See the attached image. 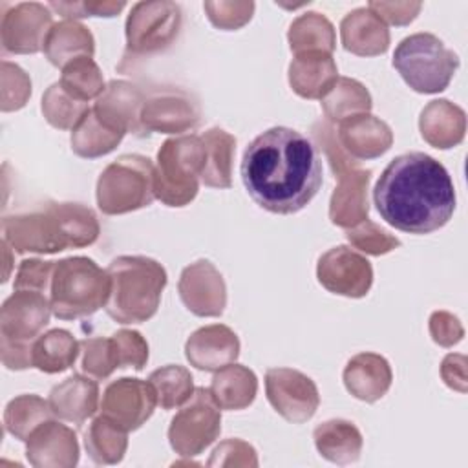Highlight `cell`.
<instances>
[{"label": "cell", "mask_w": 468, "mask_h": 468, "mask_svg": "<svg viewBox=\"0 0 468 468\" xmlns=\"http://www.w3.org/2000/svg\"><path fill=\"white\" fill-rule=\"evenodd\" d=\"M239 172L252 201L272 214L300 212L322 185L316 144L287 126L254 137L243 152Z\"/></svg>", "instance_id": "6da1fadb"}, {"label": "cell", "mask_w": 468, "mask_h": 468, "mask_svg": "<svg viewBox=\"0 0 468 468\" xmlns=\"http://www.w3.org/2000/svg\"><path fill=\"white\" fill-rule=\"evenodd\" d=\"M373 201L380 218L397 230L430 234L453 216L455 188L437 159L408 152L384 168L373 188Z\"/></svg>", "instance_id": "7a4b0ae2"}, {"label": "cell", "mask_w": 468, "mask_h": 468, "mask_svg": "<svg viewBox=\"0 0 468 468\" xmlns=\"http://www.w3.org/2000/svg\"><path fill=\"white\" fill-rule=\"evenodd\" d=\"M99 230L97 216L80 203L49 201L37 210L2 219L4 239L16 252L55 254L69 247H86L97 241Z\"/></svg>", "instance_id": "3957f363"}, {"label": "cell", "mask_w": 468, "mask_h": 468, "mask_svg": "<svg viewBox=\"0 0 468 468\" xmlns=\"http://www.w3.org/2000/svg\"><path fill=\"white\" fill-rule=\"evenodd\" d=\"M110 298L106 313L119 324L150 320L166 287L165 267L146 256H119L108 265Z\"/></svg>", "instance_id": "277c9868"}, {"label": "cell", "mask_w": 468, "mask_h": 468, "mask_svg": "<svg viewBox=\"0 0 468 468\" xmlns=\"http://www.w3.org/2000/svg\"><path fill=\"white\" fill-rule=\"evenodd\" d=\"M110 298V276L91 258L71 256L55 261L49 303L60 320H79L106 307Z\"/></svg>", "instance_id": "5b68a950"}, {"label": "cell", "mask_w": 468, "mask_h": 468, "mask_svg": "<svg viewBox=\"0 0 468 468\" xmlns=\"http://www.w3.org/2000/svg\"><path fill=\"white\" fill-rule=\"evenodd\" d=\"M311 132L325 152L335 179L338 181L329 201V219L333 225L351 229L367 219V185L371 172L360 168L358 161L344 152L329 122H314Z\"/></svg>", "instance_id": "8992f818"}, {"label": "cell", "mask_w": 468, "mask_h": 468, "mask_svg": "<svg viewBox=\"0 0 468 468\" xmlns=\"http://www.w3.org/2000/svg\"><path fill=\"white\" fill-rule=\"evenodd\" d=\"M203 163L205 146L199 135L186 133L166 139L157 152L155 199L166 207L188 205L197 194Z\"/></svg>", "instance_id": "52a82bcc"}, {"label": "cell", "mask_w": 468, "mask_h": 468, "mask_svg": "<svg viewBox=\"0 0 468 468\" xmlns=\"http://www.w3.org/2000/svg\"><path fill=\"white\" fill-rule=\"evenodd\" d=\"M393 68L419 93H439L448 88L459 57L431 33H413L400 40L393 53Z\"/></svg>", "instance_id": "ba28073f"}, {"label": "cell", "mask_w": 468, "mask_h": 468, "mask_svg": "<svg viewBox=\"0 0 468 468\" xmlns=\"http://www.w3.org/2000/svg\"><path fill=\"white\" fill-rule=\"evenodd\" d=\"M154 163L139 154H124L112 161L97 181V205L108 216L126 214L152 205Z\"/></svg>", "instance_id": "9c48e42d"}, {"label": "cell", "mask_w": 468, "mask_h": 468, "mask_svg": "<svg viewBox=\"0 0 468 468\" xmlns=\"http://www.w3.org/2000/svg\"><path fill=\"white\" fill-rule=\"evenodd\" d=\"M181 7L170 0L137 2L126 18V55L148 57L165 51L181 29Z\"/></svg>", "instance_id": "30bf717a"}, {"label": "cell", "mask_w": 468, "mask_h": 468, "mask_svg": "<svg viewBox=\"0 0 468 468\" xmlns=\"http://www.w3.org/2000/svg\"><path fill=\"white\" fill-rule=\"evenodd\" d=\"M221 431V408L210 389L196 388L192 397L181 406L168 428V441L176 453L183 457L199 455Z\"/></svg>", "instance_id": "8fae6325"}, {"label": "cell", "mask_w": 468, "mask_h": 468, "mask_svg": "<svg viewBox=\"0 0 468 468\" xmlns=\"http://www.w3.org/2000/svg\"><path fill=\"white\" fill-rule=\"evenodd\" d=\"M265 393L271 406L292 424L309 420L320 404L318 388L313 378L291 367L267 369Z\"/></svg>", "instance_id": "7c38bea8"}, {"label": "cell", "mask_w": 468, "mask_h": 468, "mask_svg": "<svg viewBox=\"0 0 468 468\" xmlns=\"http://www.w3.org/2000/svg\"><path fill=\"white\" fill-rule=\"evenodd\" d=\"M318 282L333 294L362 298L373 283V267L366 256L347 245L324 252L316 265Z\"/></svg>", "instance_id": "4fadbf2b"}, {"label": "cell", "mask_w": 468, "mask_h": 468, "mask_svg": "<svg viewBox=\"0 0 468 468\" xmlns=\"http://www.w3.org/2000/svg\"><path fill=\"white\" fill-rule=\"evenodd\" d=\"M155 406V389L148 380L122 377L106 386L101 399V415L132 431L152 417Z\"/></svg>", "instance_id": "5bb4252c"}, {"label": "cell", "mask_w": 468, "mask_h": 468, "mask_svg": "<svg viewBox=\"0 0 468 468\" xmlns=\"http://www.w3.org/2000/svg\"><path fill=\"white\" fill-rule=\"evenodd\" d=\"M53 26L48 5L38 2H20L2 13L0 42L4 51L27 55L44 49L46 37Z\"/></svg>", "instance_id": "9a60e30c"}, {"label": "cell", "mask_w": 468, "mask_h": 468, "mask_svg": "<svg viewBox=\"0 0 468 468\" xmlns=\"http://www.w3.org/2000/svg\"><path fill=\"white\" fill-rule=\"evenodd\" d=\"M141 119L148 133H183L199 124L201 110L181 88H157L144 99Z\"/></svg>", "instance_id": "2e32d148"}, {"label": "cell", "mask_w": 468, "mask_h": 468, "mask_svg": "<svg viewBox=\"0 0 468 468\" xmlns=\"http://www.w3.org/2000/svg\"><path fill=\"white\" fill-rule=\"evenodd\" d=\"M51 303L44 292L13 291L0 309V338L33 342L49 324Z\"/></svg>", "instance_id": "e0dca14e"}, {"label": "cell", "mask_w": 468, "mask_h": 468, "mask_svg": "<svg viewBox=\"0 0 468 468\" xmlns=\"http://www.w3.org/2000/svg\"><path fill=\"white\" fill-rule=\"evenodd\" d=\"M177 289L185 307L196 316H219L227 305L223 276L208 260L185 267Z\"/></svg>", "instance_id": "ac0fdd59"}, {"label": "cell", "mask_w": 468, "mask_h": 468, "mask_svg": "<svg viewBox=\"0 0 468 468\" xmlns=\"http://www.w3.org/2000/svg\"><path fill=\"white\" fill-rule=\"evenodd\" d=\"M143 104L144 95L135 84L126 80H112L97 97L91 110L106 126L122 133L146 137L148 132L141 119Z\"/></svg>", "instance_id": "d6986e66"}, {"label": "cell", "mask_w": 468, "mask_h": 468, "mask_svg": "<svg viewBox=\"0 0 468 468\" xmlns=\"http://www.w3.org/2000/svg\"><path fill=\"white\" fill-rule=\"evenodd\" d=\"M336 139L344 152L355 161L380 157L391 148V128L371 113H358L338 122Z\"/></svg>", "instance_id": "ffe728a7"}, {"label": "cell", "mask_w": 468, "mask_h": 468, "mask_svg": "<svg viewBox=\"0 0 468 468\" xmlns=\"http://www.w3.org/2000/svg\"><path fill=\"white\" fill-rule=\"evenodd\" d=\"M26 444L27 461L37 468L75 466L79 461L75 431L53 419L37 426Z\"/></svg>", "instance_id": "44dd1931"}, {"label": "cell", "mask_w": 468, "mask_h": 468, "mask_svg": "<svg viewBox=\"0 0 468 468\" xmlns=\"http://www.w3.org/2000/svg\"><path fill=\"white\" fill-rule=\"evenodd\" d=\"M186 360L201 371H218L232 362L239 355L238 335L223 325L212 324L194 331L185 344Z\"/></svg>", "instance_id": "7402d4cb"}, {"label": "cell", "mask_w": 468, "mask_h": 468, "mask_svg": "<svg viewBox=\"0 0 468 468\" xmlns=\"http://www.w3.org/2000/svg\"><path fill=\"white\" fill-rule=\"evenodd\" d=\"M344 386L358 400L377 402L382 399L393 380L389 362L377 353H358L344 367Z\"/></svg>", "instance_id": "603a6c76"}, {"label": "cell", "mask_w": 468, "mask_h": 468, "mask_svg": "<svg viewBox=\"0 0 468 468\" xmlns=\"http://www.w3.org/2000/svg\"><path fill=\"white\" fill-rule=\"evenodd\" d=\"M338 79V68L331 53H298L289 64V84L303 99H324Z\"/></svg>", "instance_id": "cb8c5ba5"}, {"label": "cell", "mask_w": 468, "mask_h": 468, "mask_svg": "<svg viewBox=\"0 0 468 468\" xmlns=\"http://www.w3.org/2000/svg\"><path fill=\"white\" fill-rule=\"evenodd\" d=\"M340 38L344 49L358 57H377L389 48L388 26L367 7H356L342 18Z\"/></svg>", "instance_id": "d4e9b609"}, {"label": "cell", "mask_w": 468, "mask_h": 468, "mask_svg": "<svg viewBox=\"0 0 468 468\" xmlns=\"http://www.w3.org/2000/svg\"><path fill=\"white\" fill-rule=\"evenodd\" d=\"M51 411L60 420L80 426L99 408V386L84 375H71L49 391Z\"/></svg>", "instance_id": "484cf974"}, {"label": "cell", "mask_w": 468, "mask_h": 468, "mask_svg": "<svg viewBox=\"0 0 468 468\" xmlns=\"http://www.w3.org/2000/svg\"><path fill=\"white\" fill-rule=\"evenodd\" d=\"M419 130L428 144L441 150L453 148L464 139L466 115L457 104L446 99L431 101L420 112Z\"/></svg>", "instance_id": "4316f807"}, {"label": "cell", "mask_w": 468, "mask_h": 468, "mask_svg": "<svg viewBox=\"0 0 468 468\" xmlns=\"http://www.w3.org/2000/svg\"><path fill=\"white\" fill-rule=\"evenodd\" d=\"M313 439L318 453L336 464L355 463L364 444L360 430L346 419H331L318 424L313 431Z\"/></svg>", "instance_id": "83f0119b"}, {"label": "cell", "mask_w": 468, "mask_h": 468, "mask_svg": "<svg viewBox=\"0 0 468 468\" xmlns=\"http://www.w3.org/2000/svg\"><path fill=\"white\" fill-rule=\"evenodd\" d=\"M42 51L53 66L64 68L77 57H93L95 40L84 24L60 20L51 26Z\"/></svg>", "instance_id": "f1b7e54d"}, {"label": "cell", "mask_w": 468, "mask_h": 468, "mask_svg": "<svg viewBox=\"0 0 468 468\" xmlns=\"http://www.w3.org/2000/svg\"><path fill=\"white\" fill-rule=\"evenodd\" d=\"M205 146L201 181L212 188H230L236 137L223 128H210L199 135Z\"/></svg>", "instance_id": "f546056e"}, {"label": "cell", "mask_w": 468, "mask_h": 468, "mask_svg": "<svg viewBox=\"0 0 468 468\" xmlns=\"http://www.w3.org/2000/svg\"><path fill=\"white\" fill-rule=\"evenodd\" d=\"M208 389L221 410H243L256 397L258 378L249 367L232 362L216 371Z\"/></svg>", "instance_id": "4dcf8cb0"}, {"label": "cell", "mask_w": 468, "mask_h": 468, "mask_svg": "<svg viewBox=\"0 0 468 468\" xmlns=\"http://www.w3.org/2000/svg\"><path fill=\"white\" fill-rule=\"evenodd\" d=\"M80 351V342L66 329H51L48 333L38 335L33 340L31 360L33 367L44 373H62L69 369Z\"/></svg>", "instance_id": "1f68e13d"}, {"label": "cell", "mask_w": 468, "mask_h": 468, "mask_svg": "<svg viewBox=\"0 0 468 468\" xmlns=\"http://www.w3.org/2000/svg\"><path fill=\"white\" fill-rule=\"evenodd\" d=\"M128 431L104 415L95 417L84 431V448L93 463L115 464L124 457Z\"/></svg>", "instance_id": "d6a6232c"}, {"label": "cell", "mask_w": 468, "mask_h": 468, "mask_svg": "<svg viewBox=\"0 0 468 468\" xmlns=\"http://www.w3.org/2000/svg\"><path fill=\"white\" fill-rule=\"evenodd\" d=\"M122 137V132L106 126L90 108L71 130V150L84 159H95L110 154Z\"/></svg>", "instance_id": "836d02e7"}, {"label": "cell", "mask_w": 468, "mask_h": 468, "mask_svg": "<svg viewBox=\"0 0 468 468\" xmlns=\"http://www.w3.org/2000/svg\"><path fill=\"white\" fill-rule=\"evenodd\" d=\"M287 40L294 55L311 53V51H322V53L333 55V49L336 46L333 24L324 15L314 11L300 15L291 24Z\"/></svg>", "instance_id": "e575fe53"}, {"label": "cell", "mask_w": 468, "mask_h": 468, "mask_svg": "<svg viewBox=\"0 0 468 468\" xmlns=\"http://www.w3.org/2000/svg\"><path fill=\"white\" fill-rule=\"evenodd\" d=\"M322 108L331 122H340L358 113H369L371 95L364 84L349 77H338L322 99Z\"/></svg>", "instance_id": "d590c367"}, {"label": "cell", "mask_w": 468, "mask_h": 468, "mask_svg": "<svg viewBox=\"0 0 468 468\" xmlns=\"http://www.w3.org/2000/svg\"><path fill=\"white\" fill-rule=\"evenodd\" d=\"M53 411L48 400L38 395H18L5 406L4 411V426L5 430L20 439L27 441L31 431L42 422L53 419Z\"/></svg>", "instance_id": "8d00e7d4"}, {"label": "cell", "mask_w": 468, "mask_h": 468, "mask_svg": "<svg viewBox=\"0 0 468 468\" xmlns=\"http://www.w3.org/2000/svg\"><path fill=\"white\" fill-rule=\"evenodd\" d=\"M148 382L155 389L157 406L163 410L181 408L194 393V378L183 366L168 364L150 373Z\"/></svg>", "instance_id": "74e56055"}, {"label": "cell", "mask_w": 468, "mask_h": 468, "mask_svg": "<svg viewBox=\"0 0 468 468\" xmlns=\"http://www.w3.org/2000/svg\"><path fill=\"white\" fill-rule=\"evenodd\" d=\"M60 86L80 102L97 99L104 91V79L91 57H77L62 68Z\"/></svg>", "instance_id": "f35d334b"}, {"label": "cell", "mask_w": 468, "mask_h": 468, "mask_svg": "<svg viewBox=\"0 0 468 468\" xmlns=\"http://www.w3.org/2000/svg\"><path fill=\"white\" fill-rule=\"evenodd\" d=\"M88 110V102L73 99L64 91L60 82L51 84L42 95V113L46 121L58 130H73Z\"/></svg>", "instance_id": "ab89813d"}, {"label": "cell", "mask_w": 468, "mask_h": 468, "mask_svg": "<svg viewBox=\"0 0 468 468\" xmlns=\"http://www.w3.org/2000/svg\"><path fill=\"white\" fill-rule=\"evenodd\" d=\"M80 367L84 373L97 380L108 378L115 369H119V360L112 336H90L80 340Z\"/></svg>", "instance_id": "60d3db41"}, {"label": "cell", "mask_w": 468, "mask_h": 468, "mask_svg": "<svg viewBox=\"0 0 468 468\" xmlns=\"http://www.w3.org/2000/svg\"><path fill=\"white\" fill-rule=\"evenodd\" d=\"M346 238L356 250L371 254V256L388 254L393 249L400 247L399 238L391 236L388 230L380 229L371 219H364L362 223H358L351 229H346Z\"/></svg>", "instance_id": "b9f144b4"}, {"label": "cell", "mask_w": 468, "mask_h": 468, "mask_svg": "<svg viewBox=\"0 0 468 468\" xmlns=\"http://www.w3.org/2000/svg\"><path fill=\"white\" fill-rule=\"evenodd\" d=\"M208 20L223 29V31H232V29H239L241 26H245L254 13L256 4L254 2H239V0H219V2H205L203 4Z\"/></svg>", "instance_id": "7bdbcfd3"}, {"label": "cell", "mask_w": 468, "mask_h": 468, "mask_svg": "<svg viewBox=\"0 0 468 468\" xmlns=\"http://www.w3.org/2000/svg\"><path fill=\"white\" fill-rule=\"evenodd\" d=\"M31 95V80L22 68L2 62V110H20Z\"/></svg>", "instance_id": "ee69618b"}, {"label": "cell", "mask_w": 468, "mask_h": 468, "mask_svg": "<svg viewBox=\"0 0 468 468\" xmlns=\"http://www.w3.org/2000/svg\"><path fill=\"white\" fill-rule=\"evenodd\" d=\"M55 261H46L38 258H29L20 261L16 276H15V291H37L49 292L51 276H53Z\"/></svg>", "instance_id": "f6af8a7d"}, {"label": "cell", "mask_w": 468, "mask_h": 468, "mask_svg": "<svg viewBox=\"0 0 468 468\" xmlns=\"http://www.w3.org/2000/svg\"><path fill=\"white\" fill-rule=\"evenodd\" d=\"M117 360L121 367L132 366L133 369H143L148 360V344L141 333L132 329H121L112 335Z\"/></svg>", "instance_id": "bcb514c9"}, {"label": "cell", "mask_w": 468, "mask_h": 468, "mask_svg": "<svg viewBox=\"0 0 468 468\" xmlns=\"http://www.w3.org/2000/svg\"><path fill=\"white\" fill-rule=\"evenodd\" d=\"M49 9L64 16V20L86 18V16H115L126 4L124 2H49Z\"/></svg>", "instance_id": "7dc6e473"}, {"label": "cell", "mask_w": 468, "mask_h": 468, "mask_svg": "<svg viewBox=\"0 0 468 468\" xmlns=\"http://www.w3.org/2000/svg\"><path fill=\"white\" fill-rule=\"evenodd\" d=\"M367 9L373 11L384 24L393 26H406L415 20L419 11L422 9L420 2H378L371 0Z\"/></svg>", "instance_id": "c3c4849f"}, {"label": "cell", "mask_w": 468, "mask_h": 468, "mask_svg": "<svg viewBox=\"0 0 468 468\" xmlns=\"http://www.w3.org/2000/svg\"><path fill=\"white\" fill-rule=\"evenodd\" d=\"M430 335L435 344L442 347H452L453 344L461 342L464 336V329L457 316L448 311H435L430 316Z\"/></svg>", "instance_id": "681fc988"}, {"label": "cell", "mask_w": 468, "mask_h": 468, "mask_svg": "<svg viewBox=\"0 0 468 468\" xmlns=\"http://www.w3.org/2000/svg\"><path fill=\"white\" fill-rule=\"evenodd\" d=\"M31 347H33V342H13V340L0 338V351H2L4 366L7 369L33 367Z\"/></svg>", "instance_id": "f907efd6"}, {"label": "cell", "mask_w": 468, "mask_h": 468, "mask_svg": "<svg viewBox=\"0 0 468 468\" xmlns=\"http://www.w3.org/2000/svg\"><path fill=\"white\" fill-rule=\"evenodd\" d=\"M441 377L448 388L464 393L466 391V356L459 353L446 355L441 366Z\"/></svg>", "instance_id": "816d5d0a"}]
</instances>
